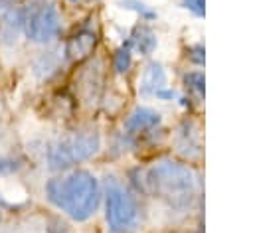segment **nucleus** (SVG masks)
<instances>
[{"instance_id":"f257e3e1","label":"nucleus","mask_w":253,"mask_h":233,"mask_svg":"<svg viewBox=\"0 0 253 233\" xmlns=\"http://www.w3.org/2000/svg\"><path fill=\"white\" fill-rule=\"evenodd\" d=\"M45 197L73 221H87L101 203V188L89 170H71L45 184Z\"/></svg>"},{"instance_id":"f03ea898","label":"nucleus","mask_w":253,"mask_h":233,"mask_svg":"<svg viewBox=\"0 0 253 233\" xmlns=\"http://www.w3.org/2000/svg\"><path fill=\"white\" fill-rule=\"evenodd\" d=\"M144 180L146 192H152L170 207L190 205L200 186L196 172L188 164L172 158H162L154 162L150 170L144 174Z\"/></svg>"},{"instance_id":"7ed1b4c3","label":"nucleus","mask_w":253,"mask_h":233,"mask_svg":"<svg viewBox=\"0 0 253 233\" xmlns=\"http://www.w3.org/2000/svg\"><path fill=\"white\" fill-rule=\"evenodd\" d=\"M105 221L109 233H136L142 223V211L134 195L115 178L105 186Z\"/></svg>"},{"instance_id":"20e7f679","label":"nucleus","mask_w":253,"mask_h":233,"mask_svg":"<svg viewBox=\"0 0 253 233\" xmlns=\"http://www.w3.org/2000/svg\"><path fill=\"white\" fill-rule=\"evenodd\" d=\"M101 150V136L97 130H77L69 136L55 140L47 148L49 170H67L93 158Z\"/></svg>"},{"instance_id":"39448f33","label":"nucleus","mask_w":253,"mask_h":233,"mask_svg":"<svg viewBox=\"0 0 253 233\" xmlns=\"http://www.w3.org/2000/svg\"><path fill=\"white\" fill-rule=\"evenodd\" d=\"M24 34L34 43H49L61 32V14L53 2H32L22 8Z\"/></svg>"},{"instance_id":"423d86ee","label":"nucleus","mask_w":253,"mask_h":233,"mask_svg":"<svg viewBox=\"0 0 253 233\" xmlns=\"http://www.w3.org/2000/svg\"><path fill=\"white\" fill-rule=\"evenodd\" d=\"M174 146L176 150L194 160V158H200L202 156V134H200V126L192 120V118H184L176 132H174Z\"/></svg>"},{"instance_id":"0eeeda50","label":"nucleus","mask_w":253,"mask_h":233,"mask_svg":"<svg viewBox=\"0 0 253 233\" xmlns=\"http://www.w3.org/2000/svg\"><path fill=\"white\" fill-rule=\"evenodd\" d=\"M97 39H99L97 32L93 28H89V26H83V28L75 30L73 36L65 43V57L69 61H73V63L87 59L93 53V49L97 45Z\"/></svg>"},{"instance_id":"6e6552de","label":"nucleus","mask_w":253,"mask_h":233,"mask_svg":"<svg viewBox=\"0 0 253 233\" xmlns=\"http://www.w3.org/2000/svg\"><path fill=\"white\" fill-rule=\"evenodd\" d=\"M162 116L160 113H156L150 107H136L134 111H130L125 118V130L128 134H144L154 130L160 124Z\"/></svg>"},{"instance_id":"1a4fd4ad","label":"nucleus","mask_w":253,"mask_h":233,"mask_svg":"<svg viewBox=\"0 0 253 233\" xmlns=\"http://www.w3.org/2000/svg\"><path fill=\"white\" fill-rule=\"evenodd\" d=\"M22 34H24L22 8L10 6L0 16V43L2 45H14V43H18V39H20Z\"/></svg>"},{"instance_id":"9d476101","label":"nucleus","mask_w":253,"mask_h":233,"mask_svg":"<svg viewBox=\"0 0 253 233\" xmlns=\"http://www.w3.org/2000/svg\"><path fill=\"white\" fill-rule=\"evenodd\" d=\"M162 87H166V71L162 67V63L158 61H150L142 75L138 77V93L142 97H152L156 95V91H160Z\"/></svg>"},{"instance_id":"9b49d317","label":"nucleus","mask_w":253,"mask_h":233,"mask_svg":"<svg viewBox=\"0 0 253 233\" xmlns=\"http://www.w3.org/2000/svg\"><path fill=\"white\" fill-rule=\"evenodd\" d=\"M101 89H103V73L97 67H85V71L81 73V79H79V93H81L83 101L89 105L97 103Z\"/></svg>"},{"instance_id":"f8f14e48","label":"nucleus","mask_w":253,"mask_h":233,"mask_svg":"<svg viewBox=\"0 0 253 233\" xmlns=\"http://www.w3.org/2000/svg\"><path fill=\"white\" fill-rule=\"evenodd\" d=\"M130 49H134L136 53L140 55H150L156 45H158V39H156V34L152 32V28H148L146 24H138L132 28L130 36H128V41Z\"/></svg>"},{"instance_id":"ddd939ff","label":"nucleus","mask_w":253,"mask_h":233,"mask_svg":"<svg viewBox=\"0 0 253 233\" xmlns=\"http://www.w3.org/2000/svg\"><path fill=\"white\" fill-rule=\"evenodd\" d=\"M57 65H59V59L53 55V51L42 53L36 59V63H34V73H36L38 79H45V77H49L57 69Z\"/></svg>"},{"instance_id":"4468645a","label":"nucleus","mask_w":253,"mask_h":233,"mask_svg":"<svg viewBox=\"0 0 253 233\" xmlns=\"http://www.w3.org/2000/svg\"><path fill=\"white\" fill-rule=\"evenodd\" d=\"M130 65H132V49L128 43H123L113 55V69L119 75H125V73H128Z\"/></svg>"},{"instance_id":"2eb2a0df","label":"nucleus","mask_w":253,"mask_h":233,"mask_svg":"<svg viewBox=\"0 0 253 233\" xmlns=\"http://www.w3.org/2000/svg\"><path fill=\"white\" fill-rule=\"evenodd\" d=\"M184 85L190 93H194L200 101L204 99V91H206V79L202 71H188L184 75Z\"/></svg>"},{"instance_id":"dca6fc26","label":"nucleus","mask_w":253,"mask_h":233,"mask_svg":"<svg viewBox=\"0 0 253 233\" xmlns=\"http://www.w3.org/2000/svg\"><path fill=\"white\" fill-rule=\"evenodd\" d=\"M119 6L125 8V10L136 12V14H138L142 20H146V22H150V20L156 18V12H154L150 6H146L144 2H140V0H119Z\"/></svg>"},{"instance_id":"f3484780","label":"nucleus","mask_w":253,"mask_h":233,"mask_svg":"<svg viewBox=\"0 0 253 233\" xmlns=\"http://www.w3.org/2000/svg\"><path fill=\"white\" fill-rule=\"evenodd\" d=\"M186 57H188L192 63H196V65H204V61H206V49H204V45H202V43L190 45V47L186 49Z\"/></svg>"},{"instance_id":"a211bd4d","label":"nucleus","mask_w":253,"mask_h":233,"mask_svg":"<svg viewBox=\"0 0 253 233\" xmlns=\"http://www.w3.org/2000/svg\"><path fill=\"white\" fill-rule=\"evenodd\" d=\"M45 233H71V227L59 217H49L45 223Z\"/></svg>"},{"instance_id":"6ab92c4d","label":"nucleus","mask_w":253,"mask_h":233,"mask_svg":"<svg viewBox=\"0 0 253 233\" xmlns=\"http://www.w3.org/2000/svg\"><path fill=\"white\" fill-rule=\"evenodd\" d=\"M18 168H20V162H18L16 158H12V156H4V158H0V178L14 174Z\"/></svg>"},{"instance_id":"aec40b11","label":"nucleus","mask_w":253,"mask_h":233,"mask_svg":"<svg viewBox=\"0 0 253 233\" xmlns=\"http://www.w3.org/2000/svg\"><path fill=\"white\" fill-rule=\"evenodd\" d=\"M182 6L198 18H202L206 14V0H182Z\"/></svg>"},{"instance_id":"412c9836","label":"nucleus","mask_w":253,"mask_h":233,"mask_svg":"<svg viewBox=\"0 0 253 233\" xmlns=\"http://www.w3.org/2000/svg\"><path fill=\"white\" fill-rule=\"evenodd\" d=\"M156 99H160V101H172L174 97H176V91L174 89H170L168 85L166 87H162L160 91H156V95H154Z\"/></svg>"},{"instance_id":"4be33fe9","label":"nucleus","mask_w":253,"mask_h":233,"mask_svg":"<svg viewBox=\"0 0 253 233\" xmlns=\"http://www.w3.org/2000/svg\"><path fill=\"white\" fill-rule=\"evenodd\" d=\"M8 8H10V2H8V0H0V16H2Z\"/></svg>"},{"instance_id":"5701e85b","label":"nucleus","mask_w":253,"mask_h":233,"mask_svg":"<svg viewBox=\"0 0 253 233\" xmlns=\"http://www.w3.org/2000/svg\"><path fill=\"white\" fill-rule=\"evenodd\" d=\"M67 2H71V4H81V2H85V0H67Z\"/></svg>"},{"instance_id":"b1692460","label":"nucleus","mask_w":253,"mask_h":233,"mask_svg":"<svg viewBox=\"0 0 253 233\" xmlns=\"http://www.w3.org/2000/svg\"><path fill=\"white\" fill-rule=\"evenodd\" d=\"M8 2H10V4H12V2H22V0H8Z\"/></svg>"},{"instance_id":"393cba45","label":"nucleus","mask_w":253,"mask_h":233,"mask_svg":"<svg viewBox=\"0 0 253 233\" xmlns=\"http://www.w3.org/2000/svg\"><path fill=\"white\" fill-rule=\"evenodd\" d=\"M0 221H2V207H0Z\"/></svg>"}]
</instances>
